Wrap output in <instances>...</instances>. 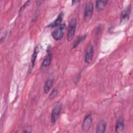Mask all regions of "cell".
Masks as SVG:
<instances>
[{
    "instance_id": "17",
    "label": "cell",
    "mask_w": 133,
    "mask_h": 133,
    "mask_svg": "<svg viewBox=\"0 0 133 133\" xmlns=\"http://www.w3.org/2000/svg\"><path fill=\"white\" fill-rule=\"evenodd\" d=\"M31 129H27V128H26V129H24V130L23 131V132H31V130H30Z\"/></svg>"
},
{
    "instance_id": "8",
    "label": "cell",
    "mask_w": 133,
    "mask_h": 133,
    "mask_svg": "<svg viewBox=\"0 0 133 133\" xmlns=\"http://www.w3.org/2000/svg\"><path fill=\"white\" fill-rule=\"evenodd\" d=\"M63 12H60L57 16V18L53 21L52 23L49 24L48 25V27H51V28H54V27H56L60 26L61 24L62 21L63 20Z\"/></svg>"
},
{
    "instance_id": "3",
    "label": "cell",
    "mask_w": 133,
    "mask_h": 133,
    "mask_svg": "<svg viewBox=\"0 0 133 133\" xmlns=\"http://www.w3.org/2000/svg\"><path fill=\"white\" fill-rule=\"evenodd\" d=\"M65 28V25L64 23L61 24L58 28L51 32V35L52 37L56 41L60 40L63 36L64 30Z\"/></svg>"
},
{
    "instance_id": "2",
    "label": "cell",
    "mask_w": 133,
    "mask_h": 133,
    "mask_svg": "<svg viewBox=\"0 0 133 133\" xmlns=\"http://www.w3.org/2000/svg\"><path fill=\"white\" fill-rule=\"evenodd\" d=\"M76 24H77V21L76 19L75 18L72 19L70 21L69 24L68 29V32H67V36H66V38L68 41H70L73 39L75 32Z\"/></svg>"
},
{
    "instance_id": "10",
    "label": "cell",
    "mask_w": 133,
    "mask_h": 133,
    "mask_svg": "<svg viewBox=\"0 0 133 133\" xmlns=\"http://www.w3.org/2000/svg\"><path fill=\"white\" fill-rule=\"evenodd\" d=\"M107 127V123L104 120L100 121L97 126V133H104Z\"/></svg>"
},
{
    "instance_id": "11",
    "label": "cell",
    "mask_w": 133,
    "mask_h": 133,
    "mask_svg": "<svg viewBox=\"0 0 133 133\" xmlns=\"http://www.w3.org/2000/svg\"><path fill=\"white\" fill-rule=\"evenodd\" d=\"M38 52V47L36 46L35 47L33 52L32 54V57H31V66H30V69H29L30 72H31L34 68L35 62V61H36V58L37 56Z\"/></svg>"
},
{
    "instance_id": "6",
    "label": "cell",
    "mask_w": 133,
    "mask_h": 133,
    "mask_svg": "<svg viewBox=\"0 0 133 133\" xmlns=\"http://www.w3.org/2000/svg\"><path fill=\"white\" fill-rule=\"evenodd\" d=\"M92 122V118L91 115L90 114H88L87 116H85V117L83 120L82 126V130L85 132L88 131L91 126Z\"/></svg>"
},
{
    "instance_id": "9",
    "label": "cell",
    "mask_w": 133,
    "mask_h": 133,
    "mask_svg": "<svg viewBox=\"0 0 133 133\" xmlns=\"http://www.w3.org/2000/svg\"><path fill=\"white\" fill-rule=\"evenodd\" d=\"M52 58V55L51 54H48L44 59V60L42 61V64H41V67L43 69H47L48 68L49 65H50L51 60Z\"/></svg>"
},
{
    "instance_id": "16",
    "label": "cell",
    "mask_w": 133,
    "mask_h": 133,
    "mask_svg": "<svg viewBox=\"0 0 133 133\" xmlns=\"http://www.w3.org/2000/svg\"><path fill=\"white\" fill-rule=\"evenodd\" d=\"M57 92H58V90L56 88H54L53 89V90H52V91L50 92V95H49V98L50 99H54L56 96L57 95Z\"/></svg>"
},
{
    "instance_id": "12",
    "label": "cell",
    "mask_w": 133,
    "mask_h": 133,
    "mask_svg": "<svg viewBox=\"0 0 133 133\" xmlns=\"http://www.w3.org/2000/svg\"><path fill=\"white\" fill-rule=\"evenodd\" d=\"M124 129V123L123 118H119L116 124L115 131L117 132H121Z\"/></svg>"
},
{
    "instance_id": "14",
    "label": "cell",
    "mask_w": 133,
    "mask_h": 133,
    "mask_svg": "<svg viewBox=\"0 0 133 133\" xmlns=\"http://www.w3.org/2000/svg\"><path fill=\"white\" fill-rule=\"evenodd\" d=\"M108 3V1H97L96 2V8L98 11H101L104 9Z\"/></svg>"
},
{
    "instance_id": "4",
    "label": "cell",
    "mask_w": 133,
    "mask_h": 133,
    "mask_svg": "<svg viewBox=\"0 0 133 133\" xmlns=\"http://www.w3.org/2000/svg\"><path fill=\"white\" fill-rule=\"evenodd\" d=\"M61 111V104L60 103L56 104L53 108L51 114V122L54 124L58 119Z\"/></svg>"
},
{
    "instance_id": "5",
    "label": "cell",
    "mask_w": 133,
    "mask_h": 133,
    "mask_svg": "<svg viewBox=\"0 0 133 133\" xmlns=\"http://www.w3.org/2000/svg\"><path fill=\"white\" fill-rule=\"evenodd\" d=\"M94 55V49L92 45L89 44L86 48L85 52V61L89 63L91 62Z\"/></svg>"
},
{
    "instance_id": "1",
    "label": "cell",
    "mask_w": 133,
    "mask_h": 133,
    "mask_svg": "<svg viewBox=\"0 0 133 133\" xmlns=\"http://www.w3.org/2000/svg\"><path fill=\"white\" fill-rule=\"evenodd\" d=\"M94 12V4L91 1L88 2L85 6L84 12V20L85 22L89 21L91 18Z\"/></svg>"
},
{
    "instance_id": "13",
    "label": "cell",
    "mask_w": 133,
    "mask_h": 133,
    "mask_svg": "<svg viewBox=\"0 0 133 133\" xmlns=\"http://www.w3.org/2000/svg\"><path fill=\"white\" fill-rule=\"evenodd\" d=\"M54 83L53 79H47L44 85V92L45 94H47L49 92L50 89H51Z\"/></svg>"
},
{
    "instance_id": "7",
    "label": "cell",
    "mask_w": 133,
    "mask_h": 133,
    "mask_svg": "<svg viewBox=\"0 0 133 133\" xmlns=\"http://www.w3.org/2000/svg\"><path fill=\"white\" fill-rule=\"evenodd\" d=\"M131 7L130 5L125 9H124L121 13L120 15V21L121 22H124L127 21L129 19L131 14Z\"/></svg>"
},
{
    "instance_id": "15",
    "label": "cell",
    "mask_w": 133,
    "mask_h": 133,
    "mask_svg": "<svg viewBox=\"0 0 133 133\" xmlns=\"http://www.w3.org/2000/svg\"><path fill=\"white\" fill-rule=\"evenodd\" d=\"M86 35H84L80 36L78 37L76 39V41L73 43V48H76L78 46V45H79V44L86 38Z\"/></svg>"
}]
</instances>
